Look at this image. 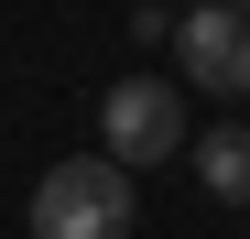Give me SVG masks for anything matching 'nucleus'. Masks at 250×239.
I'll list each match as a JSON object with an SVG mask.
<instances>
[{"instance_id":"obj_1","label":"nucleus","mask_w":250,"mask_h":239,"mask_svg":"<svg viewBox=\"0 0 250 239\" xmlns=\"http://www.w3.org/2000/svg\"><path fill=\"white\" fill-rule=\"evenodd\" d=\"M142 196H131V163H109V152H76L33 185V239H131Z\"/></svg>"},{"instance_id":"obj_2","label":"nucleus","mask_w":250,"mask_h":239,"mask_svg":"<svg viewBox=\"0 0 250 239\" xmlns=\"http://www.w3.org/2000/svg\"><path fill=\"white\" fill-rule=\"evenodd\" d=\"M98 141H109V163H174L185 152V87H163V76H120V87L98 98Z\"/></svg>"},{"instance_id":"obj_3","label":"nucleus","mask_w":250,"mask_h":239,"mask_svg":"<svg viewBox=\"0 0 250 239\" xmlns=\"http://www.w3.org/2000/svg\"><path fill=\"white\" fill-rule=\"evenodd\" d=\"M174 87H207V98L250 87V11L239 0H196L174 22Z\"/></svg>"},{"instance_id":"obj_4","label":"nucleus","mask_w":250,"mask_h":239,"mask_svg":"<svg viewBox=\"0 0 250 239\" xmlns=\"http://www.w3.org/2000/svg\"><path fill=\"white\" fill-rule=\"evenodd\" d=\"M196 185L218 196V207H250V131L239 120H218V131L196 141Z\"/></svg>"},{"instance_id":"obj_5","label":"nucleus","mask_w":250,"mask_h":239,"mask_svg":"<svg viewBox=\"0 0 250 239\" xmlns=\"http://www.w3.org/2000/svg\"><path fill=\"white\" fill-rule=\"evenodd\" d=\"M239 11H250V0H239Z\"/></svg>"}]
</instances>
